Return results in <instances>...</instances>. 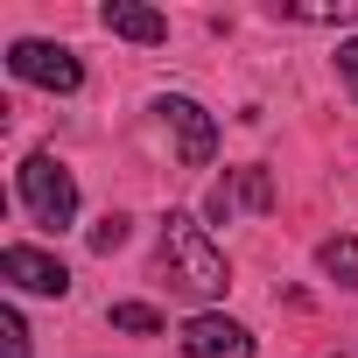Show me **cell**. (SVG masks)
I'll return each mask as SVG.
<instances>
[{"label":"cell","instance_id":"1","mask_svg":"<svg viewBox=\"0 0 358 358\" xmlns=\"http://www.w3.org/2000/svg\"><path fill=\"white\" fill-rule=\"evenodd\" d=\"M155 274H162L176 295H190V302H218V295H225V253L211 246V232H204L190 211H169V218H162Z\"/></svg>","mask_w":358,"mask_h":358},{"label":"cell","instance_id":"2","mask_svg":"<svg viewBox=\"0 0 358 358\" xmlns=\"http://www.w3.org/2000/svg\"><path fill=\"white\" fill-rule=\"evenodd\" d=\"M15 183H22V204H29V218H36L43 232H64V225L78 218V176H71L57 155H29Z\"/></svg>","mask_w":358,"mask_h":358},{"label":"cell","instance_id":"3","mask_svg":"<svg viewBox=\"0 0 358 358\" xmlns=\"http://www.w3.org/2000/svg\"><path fill=\"white\" fill-rule=\"evenodd\" d=\"M8 71H15L22 85H43V92H64V99L85 85V64H78V50H64V43H36V36L8 43Z\"/></svg>","mask_w":358,"mask_h":358},{"label":"cell","instance_id":"4","mask_svg":"<svg viewBox=\"0 0 358 358\" xmlns=\"http://www.w3.org/2000/svg\"><path fill=\"white\" fill-rule=\"evenodd\" d=\"M155 113H162V127L176 134V162H183V169H211V155H218V120H211L197 99L169 92V99H155Z\"/></svg>","mask_w":358,"mask_h":358},{"label":"cell","instance_id":"5","mask_svg":"<svg viewBox=\"0 0 358 358\" xmlns=\"http://www.w3.org/2000/svg\"><path fill=\"white\" fill-rule=\"evenodd\" d=\"M0 281H15L22 295H71V267L43 246H8L0 253Z\"/></svg>","mask_w":358,"mask_h":358},{"label":"cell","instance_id":"6","mask_svg":"<svg viewBox=\"0 0 358 358\" xmlns=\"http://www.w3.org/2000/svg\"><path fill=\"white\" fill-rule=\"evenodd\" d=\"M183 358H253V330L218 316V309H204V316L183 323Z\"/></svg>","mask_w":358,"mask_h":358},{"label":"cell","instance_id":"7","mask_svg":"<svg viewBox=\"0 0 358 358\" xmlns=\"http://www.w3.org/2000/svg\"><path fill=\"white\" fill-rule=\"evenodd\" d=\"M99 22H106V36H127V43H169V15H155V8H141V0H106L99 8Z\"/></svg>","mask_w":358,"mask_h":358},{"label":"cell","instance_id":"8","mask_svg":"<svg viewBox=\"0 0 358 358\" xmlns=\"http://www.w3.org/2000/svg\"><path fill=\"white\" fill-rule=\"evenodd\" d=\"M316 260H323V274H330L337 288H358V239H351V232L323 239V253H316Z\"/></svg>","mask_w":358,"mask_h":358},{"label":"cell","instance_id":"9","mask_svg":"<svg viewBox=\"0 0 358 358\" xmlns=\"http://www.w3.org/2000/svg\"><path fill=\"white\" fill-rule=\"evenodd\" d=\"M232 197L253 204V211H274V176H267V169H239V176H232Z\"/></svg>","mask_w":358,"mask_h":358},{"label":"cell","instance_id":"10","mask_svg":"<svg viewBox=\"0 0 358 358\" xmlns=\"http://www.w3.org/2000/svg\"><path fill=\"white\" fill-rule=\"evenodd\" d=\"M113 330H127V337H155L162 316H155L148 302H113Z\"/></svg>","mask_w":358,"mask_h":358},{"label":"cell","instance_id":"11","mask_svg":"<svg viewBox=\"0 0 358 358\" xmlns=\"http://www.w3.org/2000/svg\"><path fill=\"white\" fill-rule=\"evenodd\" d=\"M127 232H134V225H127V211H106V218L92 225V253H120V246H127Z\"/></svg>","mask_w":358,"mask_h":358},{"label":"cell","instance_id":"12","mask_svg":"<svg viewBox=\"0 0 358 358\" xmlns=\"http://www.w3.org/2000/svg\"><path fill=\"white\" fill-rule=\"evenodd\" d=\"M0 351H8V358H29V323H22V309H0Z\"/></svg>","mask_w":358,"mask_h":358},{"label":"cell","instance_id":"13","mask_svg":"<svg viewBox=\"0 0 358 358\" xmlns=\"http://www.w3.org/2000/svg\"><path fill=\"white\" fill-rule=\"evenodd\" d=\"M288 22H316V29H330V22H358V0H337V8H288Z\"/></svg>","mask_w":358,"mask_h":358},{"label":"cell","instance_id":"14","mask_svg":"<svg viewBox=\"0 0 358 358\" xmlns=\"http://www.w3.org/2000/svg\"><path fill=\"white\" fill-rule=\"evenodd\" d=\"M337 78L351 85V99H358V36L351 43H337Z\"/></svg>","mask_w":358,"mask_h":358},{"label":"cell","instance_id":"15","mask_svg":"<svg viewBox=\"0 0 358 358\" xmlns=\"http://www.w3.org/2000/svg\"><path fill=\"white\" fill-rule=\"evenodd\" d=\"M232 204H239V197H232V183H211V204H204V211H211V225H225V218H232Z\"/></svg>","mask_w":358,"mask_h":358}]
</instances>
